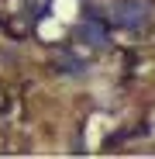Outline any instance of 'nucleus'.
I'll return each instance as SVG.
<instances>
[{
	"instance_id": "1",
	"label": "nucleus",
	"mask_w": 155,
	"mask_h": 159,
	"mask_svg": "<svg viewBox=\"0 0 155 159\" xmlns=\"http://www.w3.org/2000/svg\"><path fill=\"white\" fill-rule=\"evenodd\" d=\"M152 17V4L148 0H121L114 7V24L117 28H141Z\"/></svg>"
},
{
	"instance_id": "2",
	"label": "nucleus",
	"mask_w": 155,
	"mask_h": 159,
	"mask_svg": "<svg viewBox=\"0 0 155 159\" xmlns=\"http://www.w3.org/2000/svg\"><path fill=\"white\" fill-rule=\"evenodd\" d=\"M80 38L83 42H93V45H103L107 42V28H103V21H86L80 28Z\"/></svg>"
}]
</instances>
